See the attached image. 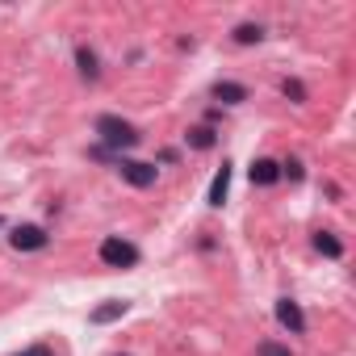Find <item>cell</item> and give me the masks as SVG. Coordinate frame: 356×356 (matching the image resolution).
Here are the masks:
<instances>
[{"mask_svg":"<svg viewBox=\"0 0 356 356\" xmlns=\"http://www.w3.org/2000/svg\"><path fill=\"white\" fill-rule=\"evenodd\" d=\"M256 356H293L285 343H277V339H260L256 343Z\"/></svg>","mask_w":356,"mask_h":356,"instance_id":"5bb4252c","label":"cell"},{"mask_svg":"<svg viewBox=\"0 0 356 356\" xmlns=\"http://www.w3.org/2000/svg\"><path fill=\"white\" fill-rule=\"evenodd\" d=\"M0 227H5V218H0Z\"/></svg>","mask_w":356,"mask_h":356,"instance_id":"ac0fdd59","label":"cell"},{"mask_svg":"<svg viewBox=\"0 0 356 356\" xmlns=\"http://www.w3.org/2000/svg\"><path fill=\"white\" fill-rule=\"evenodd\" d=\"M17 356H55V352H51V343H30V348L17 352Z\"/></svg>","mask_w":356,"mask_h":356,"instance_id":"e0dca14e","label":"cell"},{"mask_svg":"<svg viewBox=\"0 0 356 356\" xmlns=\"http://www.w3.org/2000/svg\"><path fill=\"white\" fill-rule=\"evenodd\" d=\"M227 193H231V163H222L218 172H214V181H210V206H222L227 202Z\"/></svg>","mask_w":356,"mask_h":356,"instance_id":"52a82bcc","label":"cell"},{"mask_svg":"<svg viewBox=\"0 0 356 356\" xmlns=\"http://www.w3.org/2000/svg\"><path fill=\"white\" fill-rule=\"evenodd\" d=\"M9 243H13V252H47L51 248V235L38 222H17L9 231Z\"/></svg>","mask_w":356,"mask_h":356,"instance_id":"3957f363","label":"cell"},{"mask_svg":"<svg viewBox=\"0 0 356 356\" xmlns=\"http://www.w3.org/2000/svg\"><path fill=\"white\" fill-rule=\"evenodd\" d=\"M260 38H264V26H252V22L235 26V42H239V47H252V42H260Z\"/></svg>","mask_w":356,"mask_h":356,"instance_id":"4fadbf2b","label":"cell"},{"mask_svg":"<svg viewBox=\"0 0 356 356\" xmlns=\"http://www.w3.org/2000/svg\"><path fill=\"white\" fill-rule=\"evenodd\" d=\"M314 248H318L323 256H331V260H339V256H343V243H339L331 231H318V235H314Z\"/></svg>","mask_w":356,"mask_h":356,"instance_id":"7c38bea8","label":"cell"},{"mask_svg":"<svg viewBox=\"0 0 356 356\" xmlns=\"http://www.w3.org/2000/svg\"><path fill=\"white\" fill-rule=\"evenodd\" d=\"M248 176H252V185H260V189H273L277 181H281V163L277 159H252V168H248Z\"/></svg>","mask_w":356,"mask_h":356,"instance_id":"8992f818","label":"cell"},{"mask_svg":"<svg viewBox=\"0 0 356 356\" xmlns=\"http://www.w3.org/2000/svg\"><path fill=\"white\" fill-rule=\"evenodd\" d=\"M97 256H101L105 268H134V264L143 260V252H138L130 239H122V235H105L101 248H97Z\"/></svg>","mask_w":356,"mask_h":356,"instance_id":"7a4b0ae2","label":"cell"},{"mask_svg":"<svg viewBox=\"0 0 356 356\" xmlns=\"http://www.w3.org/2000/svg\"><path fill=\"white\" fill-rule=\"evenodd\" d=\"M97 138H101L97 147H101L105 155H109V151L122 155V151H134V147L143 143V134H138L130 122H122L118 113H101V118H97Z\"/></svg>","mask_w":356,"mask_h":356,"instance_id":"6da1fadb","label":"cell"},{"mask_svg":"<svg viewBox=\"0 0 356 356\" xmlns=\"http://www.w3.org/2000/svg\"><path fill=\"white\" fill-rule=\"evenodd\" d=\"M214 97H218L222 105H239V101H248V88L235 84V80H218V84H214Z\"/></svg>","mask_w":356,"mask_h":356,"instance_id":"9c48e42d","label":"cell"},{"mask_svg":"<svg viewBox=\"0 0 356 356\" xmlns=\"http://www.w3.org/2000/svg\"><path fill=\"white\" fill-rule=\"evenodd\" d=\"M281 176H289V181H302V176H306L302 159H285V163H281Z\"/></svg>","mask_w":356,"mask_h":356,"instance_id":"9a60e30c","label":"cell"},{"mask_svg":"<svg viewBox=\"0 0 356 356\" xmlns=\"http://www.w3.org/2000/svg\"><path fill=\"white\" fill-rule=\"evenodd\" d=\"M277 323H281L289 335H306V314H302V306H298L293 298H281V302H277Z\"/></svg>","mask_w":356,"mask_h":356,"instance_id":"5b68a950","label":"cell"},{"mask_svg":"<svg viewBox=\"0 0 356 356\" xmlns=\"http://www.w3.org/2000/svg\"><path fill=\"white\" fill-rule=\"evenodd\" d=\"M185 138H189V147H197V151H210V147L218 143V134H214L210 126H193V130H189Z\"/></svg>","mask_w":356,"mask_h":356,"instance_id":"8fae6325","label":"cell"},{"mask_svg":"<svg viewBox=\"0 0 356 356\" xmlns=\"http://www.w3.org/2000/svg\"><path fill=\"white\" fill-rule=\"evenodd\" d=\"M126 310H130V302H118V298H113V302H105V306H97V310L88 314V323H97V327H105V323H118V318H122Z\"/></svg>","mask_w":356,"mask_h":356,"instance_id":"ba28073f","label":"cell"},{"mask_svg":"<svg viewBox=\"0 0 356 356\" xmlns=\"http://www.w3.org/2000/svg\"><path fill=\"white\" fill-rule=\"evenodd\" d=\"M76 63H80V72H84L88 80H97V76H101V59H97V51H92V47H76Z\"/></svg>","mask_w":356,"mask_h":356,"instance_id":"30bf717a","label":"cell"},{"mask_svg":"<svg viewBox=\"0 0 356 356\" xmlns=\"http://www.w3.org/2000/svg\"><path fill=\"white\" fill-rule=\"evenodd\" d=\"M118 172H122V181H126V185H134V189H151V185L159 181V168H155V163L126 159V155H118Z\"/></svg>","mask_w":356,"mask_h":356,"instance_id":"277c9868","label":"cell"},{"mask_svg":"<svg viewBox=\"0 0 356 356\" xmlns=\"http://www.w3.org/2000/svg\"><path fill=\"white\" fill-rule=\"evenodd\" d=\"M281 92H285L289 101H306V88H302V80H285V84H281Z\"/></svg>","mask_w":356,"mask_h":356,"instance_id":"2e32d148","label":"cell"}]
</instances>
